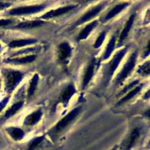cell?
Segmentation results:
<instances>
[{
    "label": "cell",
    "instance_id": "1",
    "mask_svg": "<svg viewBox=\"0 0 150 150\" xmlns=\"http://www.w3.org/2000/svg\"><path fill=\"white\" fill-rule=\"evenodd\" d=\"M81 109L80 107L73 109L49 131L47 134L52 139H56L71 124L80 114Z\"/></svg>",
    "mask_w": 150,
    "mask_h": 150
},
{
    "label": "cell",
    "instance_id": "2",
    "mask_svg": "<svg viewBox=\"0 0 150 150\" xmlns=\"http://www.w3.org/2000/svg\"><path fill=\"white\" fill-rule=\"evenodd\" d=\"M4 77L5 89L7 93H11L22 79V74L16 70L4 69L2 71Z\"/></svg>",
    "mask_w": 150,
    "mask_h": 150
},
{
    "label": "cell",
    "instance_id": "3",
    "mask_svg": "<svg viewBox=\"0 0 150 150\" xmlns=\"http://www.w3.org/2000/svg\"><path fill=\"white\" fill-rule=\"evenodd\" d=\"M141 137V130L139 128H134L120 145L119 150H131L137 144Z\"/></svg>",
    "mask_w": 150,
    "mask_h": 150
},
{
    "label": "cell",
    "instance_id": "4",
    "mask_svg": "<svg viewBox=\"0 0 150 150\" xmlns=\"http://www.w3.org/2000/svg\"><path fill=\"white\" fill-rule=\"evenodd\" d=\"M45 8L43 5H32L18 7L11 9L9 13L11 15H23L32 14L36 12H40Z\"/></svg>",
    "mask_w": 150,
    "mask_h": 150
},
{
    "label": "cell",
    "instance_id": "5",
    "mask_svg": "<svg viewBox=\"0 0 150 150\" xmlns=\"http://www.w3.org/2000/svg\"><path fill=\"white\" fill-rule=\"evenodd\" d=\"M136 58H137V53L135 52L131 56L128 62L124 66L123 69L120 73L119 76L117 77L116 79L117 83L122 82L129 75V74L131 73V71L132 70V69L135 66Z\"/></svg>",
    "mask_w": 150,
    "mask_h": 150
},
{
    "label": "cell",
    "instance_id": "6",
    "mask_svg": "<svg viewBox=\"0 0 150 150\" xmlns=\"http://www.w3.org/2000/svg\"><path fill=\"white\" fill-rule=\"evenodd\" d=\"M71 49L67 42L62 43L58 49V57L59 61L63 62L67 60L71 55Z\"/></svg>",
    "mask_w": 150,
    "mask_h": 150
},
{
    "label": "cell",
    "instance_id": "7",
    "mask_svg": "<svg viewBox=\"0 0 150 150\" xmlns=\"http://www.w3.org/2000/svg\"><path fill=\"white\" fill-rule=\"evenodd\" d=\"M5 130L11 138L15 141H20L24 138L25 132L20 128L9 127L6 128Z\"/></svg>",
    "mask_w": 150,
    "mask_h": 150
},
{
    "label": "cell",
    "instance_id": "8",
    "mask_svg": "<svg viewBox=\"0 0 150 150\" xmlns=\"http://www.w3.org/2000/svg\"><path fill=\"white\" fill-rule=\"evenodd\" d=\"M126 52H127V48H124L115 55V57H114L113 60L110 64V67L108 70L109 76H111L112 75L114 71L116 70L117 67H118L120 63L121 62V59L123 58L124 56L125 55Z\"/></svg>",
    "mask_w": 150,
    "mask_h": 150
},
{
    "label": "cell",
    "instance_id": "9",
    "mask_svg": "<svg viewBox=\"0 0 150 150\" xmlns=\"http://www.w3.org/2000/svg\"><path fill=\"white\" fill-rule=\"evenodd\" d=\"M42 112L39 109L29 114L24 120V124L27 126H33L36 124L41 119Z\"/></svg>",
    "mask_w": 150,
    "mask_h": 150
},
{
    "label": "cell",
    "instance_id": "10",
    "mask_svg": "<svg viewBox=\"0 0 150 150\" xmlns=\"http://www.w3.org/2000/svg\"><path fill=\"white\" fill-rule=\"evenodd\" d=\"M75 7H76L75 5H69V6H64V7H62V8H59L56 9L49 11V12L45 13L44 15L42 16L41 18L47 19V18H49L57 16L60 15H63L65 13L68 12L69 11L74 9Z\"/></svg>",
    "mask_w": 150,
    "mask_h": 150
},
{
    "label": "cell",
    "instance_id": "11",
    "mask_svg": "<svg viewBox=\"0 0 150 150\" xmlns=\"http://www.w3.org/2000/svg\"><path fill=\"white\" fill-rule=\"evenodd\" d=\"M76 92L75 88L73 84H69L62 92L59 101L63 103H67Z\"/></svg>",
    "mask_w": 150,
    "mask_h": 150
},
{
    "label": "cell",
    "instance_id": "12",
    "mask_svg": "<svg viewBox=\"0 0 150 150\" xmlns=\"http://www.w3.org/2000/svg\"><path fill=\"white\" fill-rule=\"evenodd\" d=\"M103 5H97L96 7L93 8L91 10L88 11L86 14H84L77 22V25L81 24L82 23H84L85 22H87L96 16L103 9Z\"/></svg>",
    "mask_w": 150,
    "mask_h": 150
},
{
    "label": "cell",
    "instance_id": "13",
    "mask_svg": "<svg viewBox=\"0 0 150 150\" xmlns=\"http://www.w3.org/2000/svg\"><path fill=\"white\" fill-rule=\"evenodd\" d=\"M36 59L35 55H30L27 56L22 57H15V58H9L4 60V62L11 64H26L28 63L32 62Z\"/></svg>",
    "mask_w": 150,
    "mask_h": 150
},
{
    "label": "cell",
    "instance_id": "14",
    "mask_svg": "<svg viewBox=\"0 0 150 150\" xmlns=\"http://www.w3.org/2000/svg\"><path fill=\"white\" fill-rule=\"evenodd\" d=\"M45 136H38L33 138L28 144L26 150H37L43 143Z\"/></svg>",
    "mask_w": 150,
    "mask_h": 150
},
{
    "label": "cell",
    "instance_id": "15",
    "mask_svg": "<svg viewBox=\"0 0 150 150\" xmlns=\"http://www.w3.org/2000/svg\"><path fill=\"white\" fill-rule=\"evenodd\" d=\"M94 66H95V60L93 59L87 67L86 73L84 74L83 80V87L84 88L88 82L90 81L93 73H94Z\"/></svg>",
    "mask_w": 150,
    "mask_h": 150
},
{
    "label": "cell",
    "instance_id": "16",
    "mask_svg": "<svg viewBox=\"0 0 150 150\" xmlns=\"http://www.w3.org/2000/svg\"><path fill=\"white\" fill-rule=\"evenodd\" d=\"M43 23H44L43 21L40 20L25 21V22L20 23L18 25H16V28L18 29H31V28L39 26L42 25Z\"/></svg>",
    "mask_w": 150,
    "mask_h": 150
},
{
    "label": "cell",
    "instance_id": "17",
    "mask_svg": "<svg viewBox=\"0 0 150 150\" xmlns=\"http://www.w3.org/2000/svg\"><path fill=\"white\" fill-rule=\"evenodd\" d=\"M36 42V40L33 39H20L15 40L11 42L9 44V46L11 48H15L19 47H22L24 46L29 45L33 44Z\"/></svg>",
    "mask_w": 150,
    "mask_h": 150
},
{
    "label": "cell",
    "instance_id": "18",
    "mask_svg": "<svg viewBox=\"0 0 150 150\" xmlns=\"http://www.w3.org/2000/svg\"><path fill=\"white\" fill-rule=\"evenodd\" d=\"M98 22L97 21H94L92 22L91 23L88 24L80 33V34L78 36V39L79 40H82L84 39H86L88 35L90 33V32L92 31V30L96 28V26L97 25Z\"/></svg>",
    "mask_w": 150,
    "mask_h": 150
},
{
    "label": "cell",
    "instance_id": "19",
    "mask_svg": "<svg viewBox=\"0 0 150 150\" xmlns=\"http://www.w3.org/2000/svg\"><path fill=\"white\" fill-rule=\"evenodd\" d=\"M134 17H135V15H132L130 16V18H129V19L128 20V21L127 22L120 36V42H122L127 36L129 31L131 29V28L133 24V22L134 20Z\"/></svg>",
    "mask_w": 150,
    "mask_h": 150
},
{
    "label": "cell",
    "instance_id": "20",
    "mask_svg": "<svg viewBox=\"0 0 150 150\" xmlns=\"http://www.w3.org/2000/svg\"><path fill=\"white\" fill-rule=\"evenodd\" d=\"M23 105V102L20 101L16 103L13 104L11 107H9L5 112V117L6 118H9L15 115L22 107Z\"/></svg>",
    "mask_w": 150,
    "mask_h": 150
},
{
    "label": "cell",
    "instance_id": "21",
    "mask_svg": "<svg viewBox=\"0 0 150 150\" xmlns=\"http://www.w3.org/2000/svg\"><path fill=\"white\" fill-rule=\"evenodd\" d=\"M128 5V3H124L122 4H120L118 5L115 6L112 9H111L108 14L105 16V20H108L114 17L118 13H119L122 10H123Z\"/></svg>",
    "mask_w": 150,
    "mask_h": 150
},
{
    "label": "cell",
    "instance_id": "22",
    "mask_svg": "<svg viewBox=\"0 0 150 150\" xmlns=\"http://www.w3.org/2000/svg\"><path fill=\"white\" fill-rule=\"evenodd\" d=\"M39 80V76L38 74H35V76L32 79L30 82V86L28 91V97H30L33 96L35 93V91L38 82Z\"/></svg>",
    "mask_w": 150,
    "mask_h": 150
},
{
    "label": "cell",
    "instance_id": "23",
    "mask_svg": "<svg viewBox=\"0 0 150 150\" xmlns=\"http://www.w3.org/2000/svg\"><path fill=\"white\" fill-rule=\"evenodd\" d=\"M141 89V86H138L136 88H135L133 90L131 91L128 94H127L125 97H124L122 98H121L118 103V104H121L126 101H127L128 100H130L132 97H133L135 95H136Z\"/></svg>",
    "mask_w": 150,
    "mask_h": 150
},
{
    "label": "cell",
    "instance_id": "24",
    "mask_svg": "<svg viewBox=\"0 0 150 150\" xmlns=\"http://www.w3.org/2000/svg\"><path fill=\"white\" fill-rule=\"evenodd\" d=\"M115 37L113 36L110 40L108 44L107 45L106 50H105V52L104 54V59H106L108 57H110V56L111 55V54L112 53V52L113 51L114 49V45H115Z\"/></svg>",
    "mask_w": 150,
    "mask_h": 150
},
{
    "label": "cell",
    "instance_id": "25",
    "mask_svg": "<svg viewBox=\"0 0 150 150\" xmlns=\"http://www.w3.org/2000/svg\"><path fill=\"white\" fill-rule=\"evenodd\" d=\"M138 72L142 75H148L149 73V62H147L141 66L138 70Z\"/></svg>",
    "mask_w": 150,
    "mask_h": 150
},
{
    "label": "cell",
    "instance_id": "26",
    "mask_svg": "<svg viewBox=\"0 0 150 150\" xmlns=\"http://www.w3.org/2000/svg\"><path fill=\"white\" fill-rule=\"evenodd\" d=\"M105 39V33L103 32L102 33H101L100 35V36L98 37V38L97 39L96 41V43L94 45V47L95 48H98L103 43L104 40Z\"/></svg>",
    "mask_w": 150,
    "mask_h": 150
},
{
    "label": "cell",
    "instance_id": "27",
    "mask_svg": "<svg viewBox=\"0 0 150 150\" xmlns=\"http://www.w3.org/2000/svg\"><path fill=\"white\" fill-rule=\"evenodd\" d=\"M9 97H6L4 98L3 100H2L0 101V112L5 107V106L6 105L7 103L9 101Z\"/></svg>",
    "mask_w": 150,
    "mask_h": 150
},
{
    "label": "cell",
    "instance_id": "28",
    "mask_svg": "<svg viewBox=\"0 0 150 150\" xmlns=\"http://www.w3.org/2000/svg\"><path fill=\"white\" fill-rule=\"evenodd\" d=\"M138 83V81H134L133 83H132L129 84L128 86H127L126 87H125V88H124V90H122V91H121V92L120 93V94H122V93H125L128 90L130 89L131 87H132L134 85H135V84H137Z\"/></svg>",
    "mask_w": 150,
    "mask_h": 150
},
{
    "label": "cell",
    "instance_id": "29",
    "mask_svg": "<svg viewBox=\"0 0 150 150\" xmlns=\"http://www.w3.org/2000/svg\"><path fill=\"white\" fill-rule=\"evenodd\" d=\"M12 21L11 19H0V26L9 25L12 23Z\"/></svg>",
    "mask_w": 150,
    "mask_h": 150
},
{
    "label": "cell",
    "instance_id": "30",
    "mask_svg": "<svg viewBox=\"0 0 150 150\" xmlns=\"http://www.w3.org/2000/svg\"><path fill=\"white\" fill-rule=\"evenodd\" d=\"M10 6V4L8 2L0 1V10H2Z\"/></svg>",
    "mask_w": 150,
    "mask_h": 150
},
{
    "label": "cell",
    "instance_id": "31",
    "mask_svg": "<svg viewBox=\"0 0 150 150\" xmlns=\"http://www.w3.org/2000/svg\"><path fill=\"white\" fill-rule=\"evenodd\" d=\"M111 150H117V146H114V147L112 148Z\"/></svg>",
    "mask_w": 150,
    "mask_h": 150
},
{
    "label": "cell",
    "instance_id": "32",
    "mask_svg": "<svg viewBox=\"0 0 150 150\" xmlns=\"http://www.w3.org/2000/svg\"><path fill=\"white\" fill-rule=\"evenodd\" d=\"M1 45H0V50H1Z\"/></svg>",
    "mask_w": 150,
    "mask_h": 150
},
{
    "label": "cell",
    "instance_id": "33",
    "mask_svg": "<svg viewBox=\"0 0 150 150\" xmlns=\"http://www.w3.org/2000/svg\"><path fill=\"white\" fill-rule=\"evenodd\" d=\"M0 86H1V83H0Z\"/></svg>",
    "mask_w": 150,
    "mask_h": 150
}]
</instances>
